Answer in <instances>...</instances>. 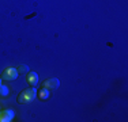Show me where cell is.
I'll use <instances>...</instances> for the list:
<instances>
[{
    "label": "cell",
    "mask_w": 128,
    "mask_h": 122,
    "mask_svg": "<svg viewBox=\"0 0 128 122\" xmlns=\"http://www.w3.org/2000/svg\"><path fill=\"white\" fill-rule=\"evenodd\" d=\"M42 87L48 88V90H57L60 87V80L57 77H50L42 81Z\"/></svg>",
    "instance_id": "3957f363"
},
{
    "label": "cell",
    "mask_w": 128,
    "mask_h": 122,
    "mask_svg": "<svg viewBox=\"0 0 128 122\" xmlns=\"http://www.w3.org/2000/svg\"><path fill=\"white\" fill-rule=\"evenodd\" d=\"M19 76V73H18L16 68H11V66H8V68H6L4 71L2 72V80H6V81H12L15 79Z\"/></svg>",
    "instance_id": "7a4b0ae2"
},
{
    "label": "cell",
    "mask_w": 128,
    "mask_h": 122,
    "mask_svg": "<svg viewBox=\"0 0 128 122\" xmlns=\"http://www.w3.org/2000/svg\"><path fill=\"white\" fill-rule=\"evenodd\" d=\"M16 71H18L19 75H26V73L29 72V65H26V64H20V65L16 68Z\"/></svg>",
    "instance_id": "52a82bcc"
},
{
    "label": "cell",
    "mask_w": 128,
    "mask_h": 122,
    "mask_svg": "<svg viewBox=\"0 0 128 122\" xmlns=\"http://www.w3.org/2000/svg\"><path fill=\"white\" fill-rule=\"evenodd\" d=\"M36 96H37V90H36L34 87H30V88L23 90L22 92H19L16 100H18L19 105H27V103L33 102V99H34Z\"/></svg>",
    "instance_id": "6da1fadb"
},
{
    "label": "cell",
    "mask_w": 128,
    "mask_h": 122,
    "mask_svg": "<svg viewBox=\"0 0 128 122\" xmlns=\"http://www.w3.org/2000/svg\"><path fill=\"white\" fill-rule=\"evenodd\" d=\"M10 94V90H8V87L7 85H3V84H0V98H6Z\"/></svg>",
    "instance_id": "ba28073f"
},
{
    "label": "cell",
    "mask_w": 128,
    "mask_h": 122,
    "mask_svg": "<svg viewBox=\"0 0 128 122\" xmlns=\"http://www.w3.org/2000/svg\"><path fill=\"white\" fill-rule=\"evenodd\" d=\"M37 95H38V98L41 100H48V99H49V90L42 87L40 91H37Z\"/></svg>",
    "instance_id": "8992f818"
},
{
    "label": "cell",
    "mask_w": 128,
    "mask_h": 122,
    "mask_svg": "<svg viewBox=\"0 0 128 122\" xmlns=\"http://www.w3.org/2000/svg\"><path fill=\"white\" fill-rule=\"evenodd\" d=\"M0 84H2V77H0Z\"/></svg>",
    "instance_id": "9c48e42d"
},
{
    "label": "cell",
    "mask_w": 128,
    "mask_h": 122,
    "mask_svg": "<svg viewBox=\"0 0 128 122\" xmlns=\"http://www.w3.org/2000/svg\"><path fill=\"white\" fill-rule=\"evenodd\" d=\"M14 111L11 109H4L0 111V122H11L14 120Z\"/></svg>",
    "instance_id": "277c9868"
},
{
    "label": "cell",
    "mask_w": 128,
    "mask_h": 122,
    "mask_svg": "<svg viewBox=\"0 0 128 122\" xmlns=\"http://www.w3.org/2000/svg\"><path fill=\"white\" fill-rule=\"evenodd\" d=\"M26 79H27V83H29L30 87H36V85L38 84V75L36 72H27L26 73Z\"/></svg>",
    "instance_id": "5b68a950"
}]
</instances>
